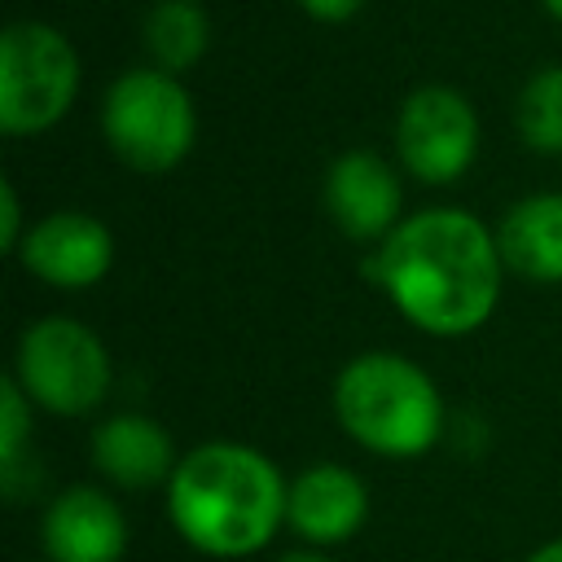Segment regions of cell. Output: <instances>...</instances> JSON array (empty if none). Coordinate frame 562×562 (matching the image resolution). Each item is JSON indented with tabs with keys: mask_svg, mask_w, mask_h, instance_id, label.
Masks as SVG:
<instances>
[{
	"mask_svg": "<svg viewBox=\"0 0 562 562\" xmlns=\"http://www.w3.org/2000/svg\"><path fill=\"white\" fill-rule=\"evenodd\" d=\"M496 233L461 206H426L373 246L369 277L395 312L430 338H465L483 329L501 303Z\"/></svg>",
	"mask_w": 562,
	"mask_h": 562,
	"instance_id": "obj_1",
	"label": "cell"
},
{
	"mask_svg": "<svg viewBox=\"0 0 562 562\" xmlns=\"http://www.w3.org/2000/svg\"><path fill=\"white\" fill-rule=\"evenodd\" d=\"M285 487L290 479L268 452L241 439H206L180 457L162 501L167 522L193 553L241 562L281 536Z\"/></svg>",
	"mask_w": 562,
	"mask_h": 562,
	"instance_id": "obj_2",
	"label": "cell"
},
{
	"mask_svg": "<svg viewBox=\"0 0 562 562\" xmlns=\"http://www.w3.org/2000/svg\"><path fill=\"white\" fill-rule=\"evenodd\" d=\"M334 422L338 430L386 461L426 457L448 426L435 378L400 351H360L334 373Z\"/></svg>",
	"mask_w": 562,
	"mask_h": 562,
	"instance_id": "obj_3",
	"label": "cell"
},
{
	"mask_svg": "<svg viewBox=\"0 0 562 562\" xmlns=\"http://www.w3.org/2000/svg\"><path fill=\"white\" fill-rule=\"evenodd\" d=\"M101 136L123 167L162 176L180 167L198 140L193 97L176 75L158 66H132L101 97Z\"/></svg>",
	"mask_w": 562,
	"mask_h": 562,
	"instance_id": "obj_4",
	"label": "cell"
},
{
	"mask_svg": "<svg viewBox=\"0 0 562 562\" xmlns=\"http://www.w3.org/2000/svg\"><path fill=\"white\" fill-rule=\"evenodd\" d=\"M26 400L53 417H88L105 404L114 364L97 329L75 316H40L18 334L13 369Z\"/></svg>",
	"mask_w": 562,
	"mask_h": 562,
	"instance_id": "obj_5",
	"label": "cell"
},
{
	"mask_svg": "<svg viewBox=\"0 0 562 562\" xmlns=\"http://www.w3.org/2000/svg\"><path fill=\"white\" fill-rule=\"evenodd\" d=\"M79 53L53 22L18 18L0 31V132L40 136L79 97Z\"/></svg>",
	"mask_w": 562,
	"mask_h": 562,
	"instance_id": "obj_6",
	"label": "cell"
},
{
	"mask_svg": "<svg viewBox=\"0 0 562 562\" xmlns=\"http://www.w3.org/2000/svg\"><path fill=\"white\" fill-rule=\"evenodd\" d=\"M395 154L422 184H452L479 154V114L465 92L448 83H422L400 101Z\"/></svg>",
	"mask_w": 562,
	"mask_h": 562,
	"instance_id": "obj_7",
	"label": "cell"
},
{
	"mask_svg": "<svg viewBox=\"0 0 562 562\" xmlns=\"http://www.w3.org/2000/svg\"><path fill=\"white\" fill-rule=\"evenodd\" d=\"M18 263L53 290H88L114 263V233L92 211H48L26 228Z\"/></svg>",
	"mask_w": 562,
	"mask_h": 562,
	"instance_id": "obj_8",
	"label": "cell"
},
{
	"mask_svg": "<svg viewBox=\"0 0 562 562\" xmlns=\"http://www.w3.org/2000/svg\"><path fill=\"white\" fill-rule=\"evenodd\" d=\"M369 522V487L342 461H312L290 474L285 487V531L307 549L347 544Z\"/></svg>",
	"mask_w": 562,
	"mask_h": 562,
	"instance_id": "obj_9",
	"label": "cell"
},
{
	"mask_svg": "<svg viewBox=\"0 0 562 562\" xmlns=\"http://www.w3.org/2000/svg\"><path fill=\"white\" fill-rule=\"evenodd\" d=\"M325 211L351 241H386L404 224V189L395 167L373 149H347L325 171Z\"/></svg>",
	"mask_w": 562,
	"mask_h": 562,
	"instance_id": "obj_10",
	"label": "cell"
},
{
	"mask_svg": "<svg viewBox=\"0 0 562 562\" xmlns=\"http://www.w3.org/2000/svg\"><path fill=\"white\" fill-rule=\"evenodd\" d=\"M40 549L48 562H123L127 514L101 483H70L40 514Z\"/></svg>",
	"mask_w": 562,
	"mask_h": 562,
	"instance_id": "obj_11",
	"label": "cell"
},
{
	"mask_svg": "<svg viewBox=\"0 0 562 562\" xmlns=\"http://www.w3.org/2000/svg\"><path fill=\"white\" fill-rule=\"evenodd\" d=\"M184 452H176L171 430L149 413H110L88 435L92 470L123 492L167 487Z\"/></svg>",
	"mask_w": 562,
	"mask_h": 562,
	"instance_id": "obj_12",
	"label": "cell"
},
{
	"mask_svg": "<svg viewBox=\"0 0 562 562\" xmlns=\"http://www.w3.org/2000/svg\"><path fill=\"white\" fill-rule=\"evenodd\" d=\"M501 263L536 285L562 281V193H527L496 224Z\"/></svg>",
	"mask_w": 562,
	"mask_h": 562,
	"instance_id": "obj_13",
	"label": "cell"
},
{
	"mask_svg": "<svg viewBox=\"0 0 562 562\" xmlns=\"http://www.w3.org/2000/svg\"><path fill=\"white\" fill-rule=\"evenodd\" d=\"M140 35L149 61L180 79V70L198 66L211 48V18L198 0H154L140 22Z\"/></svg>",
	"mask_w": 562,
	"mask_h": 562,
	"instance_id": "obj_14",
	"label": "cell"
},
{
	"mask_svg": "<svg viewBox=\"0 0 562 562\" xmlns=\"http://www.w3.org/2000/svg\"><path fill=\"white\" fill-rule=\"evenodd\" d=\"M514 127L527 149L562 154V61L540 66L514 101Z\"/></svg>",
	"mask_w": 562,
	"mask_h": 562,
	"instance_id": "obj_15",
	"label": "cell"
},
{
	"mask_svg": "<svg viewBox=\"0 0 562 562\" xmlns=\"http://www.w3.org/2000/svg\"><path fill=\"white\" fill-rule=\"evenodd\" d=\"M31 435H35V404L26 400L18 378L4 373L0 382V483L4 487L18 483V470L31 452Z\"/></svg>",
	"mask_w": 562,
	"mask_h": 562,
	"instance_id": "obj_16",
	"label": "cell"
},
{
	"mask_svg": "<svg viewBox=\"0 0 562 562\" xmlns=\"http://www.w3.org/2000/svg\"><path fill=\"white\" fill-rule=\"evenodd\" d=\"M26 228H31V224H22V198H18V184L4 176V180H0V250H4V255H18Z\"/></svg>",
	"mask_w": 562,
	"mask_h": 562,
	"instance_id": "obj_17",
	"label": "cell"
},
{
	"mask_svg": "<svg viewBox=\"0 0 562 562\" xmlns=\"http://www.w3.org/2000/svg\"><path fill=\"white\" fill-rule=\"evenodd\" d=\"M299 9L316 22H347L364 9V0H299Z\"/></svg>",
	"mask_w": 562,
	"mask_h": 562,
	"instance_id": "obj_18",
	"label": "cell"
},
{
	"mask_svg": "<svg viewBox=\"0 0 562 562\" xmlns=\"http://www.w3.org/2000/svg\"><path fill=\"white\" fill-rule=\"evenodd\" d=\"M272 562H334L325 549H307V544H299V549H285V553H277Z\"/></svg>",
	"mask_w": 562,
	"mask_h": 562,
	"instance_id": "obj_19",
	"label": "cell"
},
{
	"mask_svg": "<svg viewBox=\"0 0 562 562\" xmlns=\"http://www.w3.org/2000/svg\"><path fill=\"white\" fill-rule=\"evenodd\" d=\"M522 562H562V536H553V540H544V544H536Z\"/></svg>",
	"mask_w": 562,
	"mask_h": 562,
	"instance_id": "obj_20",
	"label": "cell"
},
{
	"mask_svg": "<svg viewBox=\"0 0 562 562\" xmlns=\"http://www.w3.org/2000/svg\"><path fill=\"white\" fill-rule=\"evenodd\" d=\"M540 4H544V9H549L558 22H562V0H540Z\"/></svg>",
	"mask_w": 562,
	"mask_h": 562,
	"instance_id": "obj_21",
	"label": "cell"
},
{
	"mask_svg": "<svg viewBox=\"0 0 562 562\" xmlns=\"http://www.w3.org/2000/svg\"><path fill=\"white\" fill-rule=\"evenodd\" d=\"M13 562H48V558H13Z\"/></svg>",
	"mask_w": 562,
	"mask_h": 562,
	"instance_id": "obj_22",
	"label": "cell"
}]
</instances>
